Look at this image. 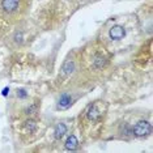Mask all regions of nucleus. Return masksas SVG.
<instances>
[{
    "mask_svg": "<svg viewBox=\"0 0 153 153\" xmlns=\"http://www.w3.org/2000/svg\"><path fill=\"white\" fill-rule=\"evenodd\" d=\"M37 111H38V105H37V103H32L30 106H26L25 109L22 110V113L25 114V115L30 117V115H33V114H36Z\"/></svg>",
    "mask_w": 153,
    "mask_h": 153,
    "instance_id": "nucleus-11",
    "label": "nucleus"
},
{
    "mask_svg": "<svg viewBox=\"0 0 153 153\" xmlns=\"http://www.w3.org/2000/svg\"><path fill=\"white\" fill-rule=\"evenodd\" d=\"M109 63V55H107L105 48H94L93 54L89 55V67L93 71H101L105 68V65Z\"/></svg>",
    "mask_w": 153,
    "mask_h": 153,
    "instance_id": "nucleus-2",
    "label": "nucleus"
},
{
    "mask_svg": "<svg viewBox=\"0 0 153 153\" xmlns=\"http://www.w3.org/2000/svg\"><path fill=\"white\" fill-rule=\"evenodd\" d=\"M24 126H25V130H26L27 134H33V132L37 130V122L34 119H30V118H29V119L25 122V124H24Z\"/></svg>",
    "mask_w": 153,
    "mask_h": 153,
    "instance_id": "nucleus-10",
    "label": "nucleus"
},
{
    "mask_svg": "<svg viewBox=\"0 0 153 153\" xmlns=\"http://www.w3.org/2000/svg\"><path fill=\"white\" fill-rule=\"evenodd\" d=\"M24 9V0H0V13L5 17H16Z\"/></svg>",
    "mask_w": 153,
    "mask_h": 153,
    "instance_id": "nucleus-3",
    "label": "nucleus"
},
{
    "mask_svg": "<svg viewBox=\"0 0 153 153\" xmlns=\"http://www.w3.org/2000/svg\"><path fill=\"white\" fill-rule=\"evenodd\" d=\"M26 96H27V93L24 89H17V97H19V98L24 100V98H26Z\"/></svg>",
    "mask_w": 153,
    "mask_h": 153,
    "instance_id": "nucleus-12",
    "label": "nucleus"
},
{
    "mask_svg": "<svg viewBox=\"0 0 153 153\" xmlns=\"http://www.w3.org/2000/svg\"><path fill=\"white\" fill-rule=\"evenodd\" d=\"M152 134V126L148 120H139L135 126H132V136L147 137Z\"/></svg>",
    "mask_w": 153,
    "mask_h": 153,
    "instance_id": "nucleus-4",
    "label": "nucleus"
},
{
    "mask_svg": "<svg viewBox=\"0 0 153 153\" xmlns=\"http://www.w3.org/2000/svg\"><path fill=\"white\" fill-rule=\"evenodd\" d=\"M107 113V103L105 101H94L84 111V119L89 124H97L105 118Z\"/></svg>",
    "mask_w": 153,
    "mask_h": 153,
    "instance_id": "nucleus-1",
    "label": "nucleus"
},
{
    "mask_svg": "<svg viewBox=\"0 0 153 153\" xmlns=\"http://www.w3.org/2000/svg\"><path fill=\"white\" fill-rule=\"evenodd\" d=\"M76 68H77V64H76V59L75 58H67L64 60L63 65H62V69H60V74L63 77H69L71 75L75 74Z\"/></svg>",
    "mask_w": 153,
    "mask_h": 153,
    "instance_id": "nucleus-6",
    "label": "nucleus"
},
{
    "mask_svg": "<svg viewBox=\"0 0 153 153\" xmlns=\"http://www.w3.org/2000/svg\"><path fill=\"white\" fill-rule=\"evenodd\" d=\"M124 36H126V29H124V26H122V25H114V26L110 27V30H109L110 39L119 41Z\"/></svg>",
    "mask_w": 153,
    "mask_h": 153,
    "instance_id": "nucleus-7",
    "label": "nucleus"
},
{
    "mask_svg": "<svg viewBox=\"0 0 153 153\" xmlns=\"http://www.w3.org/2000/svg\"><path fill=\"white\" fill-rule=\"evenodd\" d=\"M67 131H68L67 124L63 123V122H59L56 126H55V128H54V137H55V140H60V139H63L64 135L67 134Z\"/></svg>",
    "mask_w": 153,
    "mask_h": 153,
    "instance_id": "nucleus-8",
    "label": "nucleus"
},
{
    "mask_svg": "<svg viewBox=\"0 0 153 153\" xmlns=\"http://www.w3.org/2000/svg\"><path fill=\"white\" fill-rule=\"evenodd\" d=\"M74 102H75L74 93L63 92V93H60V96H59L56 100V109L58 110H67L74 105Z\"/></svg>",
    "mask_w": 153,
    "mask_h": 153,
    "instance_id": "nucleus-5",
    "label": "nucleus"
},
{
    "mask_svg": "<svg viewBox=\"0 0 153 153\" xmlns=\"http://www.w3.org/2000/svg\"><path fill=\"white\" fill-rule=\"evenodd\" d=\"M77 147H79L77 137H76L75 135H69V136L67 137V140H65V143H64V148L67 149V151H75Z\"/></svg>",
    "mask_w": 153,
    "mask_h": 153,
    "instance_id": "nucleus-9",
    "label": "nucleus"
}]
</instances>
